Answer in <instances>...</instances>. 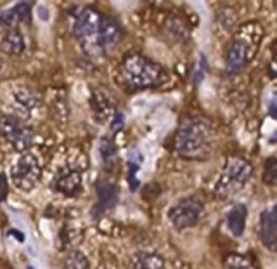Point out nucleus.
Segmentation results:
<instances>
[{"instance_id": "obj_17", "label": "nucleus", "mask_w": 277, "mask_h": 269, "mask_svg": "<svg viewBox=\"0 0 277 269\" xmlns=\"http://www.w3.org/2000/svg\"><path fill=\"white\" fill-rule=\"evenodd\" d=\"M0 49L11 56H19L23 54L26 49L24 37L19 30H11L2 35V40H0Z\"/></svg>"}, {"instance_id": "obj_1", "label": "nucleus", "mask_w": 277, "mask_h": 269, "mask_svg": "<svg viewBox=\"0 0 277 269\" xmlns=\"http://www.w3.org/2000/svg\"><path fill=\"white\" fill-rule=\"evenodd\" d=\"M215 130L212 123L199 117L186 118L180 123L173 139V148L186 160H206L212 155Z\"/></svg>"}, {"instance_id": "obj_27", "label": "nucleus", "mask_w": 277, "mask_h": 269, "mask_svg": "<svg viewBox=\"0 0 277 269\" xmlns=\"http://www.w3.org/2000/svg\"><path fill=\"white\" fill-rule=\"evenodd\" d=\"M2 66H4V61H2V57H0V72H2Z\"/></svg>"}, {"instance_id": "obj_22", "label": "nucleus", "mask_w": 277, "mask_h": 269, "mask_svg": "<svg viewBox=\"0 0 277 269\" xmlns=\"http://www.w3.org/2000/svg\"><path fill=\"white\" fill-rule=\"evenodd\" d=\"M129 183H130V189L132 191H137L139 181H135V174L139 172L140 165H142V155L137 151V149H132L129 153Z\"/></svg>"}, {"instance_id": "obj_21", "label": "nucleus", "mask_w": 277, "mask_h": 269, "mask_svg": "<svg viewBox=\"0 0 277 269\" xmlns=\"http://www.w3.org/2000/svg\"><path fill=\"white\" fill-rule=\"evenodd\" d=\"M63 269H90V261L80 250H69L63 259Z\"/></svg>"}, {"instance_id": "obj_4", "label": "nucleus", "mask_w": 277, "mask_h": 269, "mask_svg": "<svg viewBox=\"0 0 277 269\" xmlns=\"http://www.w3.org/2000/svg\"><path fill=\"white\" fill-rule=\"evenodd\" d=\"M253 177V165L241 156H231L225 163L220 179L215 184V195L218 198H227L246 186Z\"/></svg>"}, {"instance_id": "obj_25", "label": "nucleus", "mask_w": 277, "mask_h": 269, "mask_svg": "<svg viewBox=\"0 0 277 269\" xmlns=\"http://www.w3.org/2000/svg\"><path fill=\"white\" fill-rule=\"evenodd\" d=\"M109 125H111V129L114 132H120L123 129V125H125V117H123L120 111H116L114 117L111 118V122H109Z\"/></svg>"}, {"instance_id": "obj_28", "label": "nucleus", "mask_w": 277, "mask_h": 269, "mask_svg": "<svg viewBox=\"0 0 277 269\" xmlns=\"http://www.w3.org/2000/svg\"><path fill=\"white\" fill-rule=\"evenodd\" d=\"M28 269H35V267H32V266H30V267H28Z\"/></svg>"}, {"instance_id": "obj_7", "label": "nucleus", "mask_w": 277, "mask_h": 269, "mask_svg": "<svg viewBox=\"0 0 277 269\" xmlns=\"http://www.w3.org/2000/svg\"><path fill=\"white\" fill-rule=\"evenodd\" d=\"M205 212V204L197 196H186L168 210V219L177 229L194 228Z\"/></svg>"}, {"instance_id": "obj_6", "label": "nucleus", "mask_w": 277, "mask_h": 269, "mask_svg": "<svg viewBox=\"0 0 277 269\" xmlns=\"http://www.w3.org/2000/svg\"><path fill=\"white\" fill-rule=\"evenodd\" d=\"M0 138L6 141L12 149L19 153H26L32 148L35 134L19 118L6 115V117H0Z\"/></svg>"}, {"instance_id": "obj_9", "label": "nucleus", "mask_w": 277, "mask_h": 269, "mask_svg": "<svg viewBox=\"0 0 277 269\" xmlns=\"http://www.w3.org/2000/svg\"><path fill=\"white\" fill-rule=\"evenodd\" d=\"M121 26L116 23L111 17L103 16L100 19V26H99V32L95 35V40H94V49L92 52L94 54H106L108 51H113L114 47L118 46L121 38Z\"/></svg>"}, {"instance_id": "obj_16", "label": "nucleus", "mask_w": 277, "mask_h": 269, "mask_svg": "<svg viewBox=\"0 0 277 269\" xmlns=\"http://www.w3.org/2000/svg\"><path fill=\"white\" fill-rule=\"evenodd\" d=\"M130 269H166V262L156 252H137L132 257Z\"/></svg>"}, {"instance_id": "obj_8", "label": "nucleus", "mask_w": 277, "mask_h": 269, "mask_svg": "<svg viewBox=\"0 0 277 269\" xmlns=\"http://www.w3.org/2000/svg\"><path fill=\"white\" fill-rule=\"evenodd\" d=\"M100 19H103V14L99 11H95L94 7L82 9L80 14L74 19V26H73L74 38L89 52H92V49H94V40L95 35L99 32Z\"/></svg>"}, {"instance_id": "obj_23", "label": "nucleus", "mask_w": 277, "mask_h": 269, "mask_svg": "<svg viewBox=\"0 0 277 269\" xmlns=\"http://www.w3.org/2000/svg\"><path fill=\"white\" fill-rule=\"evenodd\" d=\"M263 183L269 186H275L277 183V158L270 156L265 162V172H263Z\"/></svg>"}, {"instance_id": "obj_13", "label": "nucleus", "mask_w": 277, "mask_h": 269, "mask_svg": "<svg viewBox=\"0 0 277 269\" xmlns=\"http://www.w3.org/2000/svg\"><path fill=\"white\" fill-rule=\"evenodd\" d=\"M258 233H260V240L263 246L275 252L277 250V207L272 205L270 209H265L260 214V226H258Z\"/></svg>"}, {"instance_id": "obj_10", "label": "nucleus", "mask_w": 277, "mask_h": 269, "mask_svg": "<svg viewBox=\"0 0 277 269\" xmlns=\"http://www.w3.org/2000/svg\"><path fill=\"white\" fill-rule=\"evenodd\" d=\"M52 188L64 196H71V198L80 196V193L83 191L82 172L77 169H71V167L61 169L54 175V179H52Z\"/></svg>"}, {"instance_id": "obj_2", "label": "nucleus", "mask_w": 277, "mask_h": 269, "mask_svg": "<svg viewBox=\"0 0 277 269\" xmlns=\"http://www.w3.org/2000/svg\"><path fill=\"white\" fill-rule=\"evenodd\" d=\"M120 83L127 91H144L163 85L168 73L160 64L142 54H130L120 64Z\"/></svg>"}, {"instance_id": "obj_20", "label": "nucleus", "mask_w": 277, "mask_h": 269, "mask_svg": "<svg viewBox=\"0 0 277 269\" xmlns=\"http://www.w3.org/2000/svg\"><path fill=\"white\" fill-rule=\"evenodd\" d=\"M223 269H258V266L251 255L231 254L223 261Z\"/></svg>"}, {"instance_id": "obj_24", "label": "nucleus", "mask_w": 277, "mask_h": 269, "mask_svg": "<svg viewBox=\"0 0 277 269\" xmlns=\"http://www.w3.org/2000/svg\"><path fill=\"white\" fill-rule=\"evenodd\" d=\"M208 72V64H206V57L201 54L199 56V63H197V68H196V72H194V77H192V82L196 83H199L201 80L205 78V73Z\"/></svg>"}, {"instance_id": "obj_12", "label": "nucleus", "mask_w": 277, "mask_h": 269, "mask_svg": "<svg viewBox=\"0 0 277 269\" xmlns=\"http://www.w3.org/2000/svg\"><path fill=\"white\" fill-rule=\"evenodd\" d=\"M32 17V4L19 2L14 7L0 12V32L2 35L11 30H19L21 23H30Z\"/></svg>"}, {"instance_id": "obj_26", "label": "nucleus", "mask_w": 277, "mask_h": 269, "mask_svg": "<svg viewBox=\"0 0 277 269\" xmlns=\"http://www.w3.org/2000/svg\"><path fill=\"white\" fill-rule=\"evenodd\" d=\"M7 195H9L7 177H6V174H2V172H0V204L7 200Z\"/></svg>"}, {"instance_id": "obj_11", "label": "nucleus", "mask_w": 277, "mask_h": 269, "mask_svg": "<svg viewBox=\"0 0 277 269\" xmlns=\"http://www.w3.org/2000/svg\"><path fill=\"white\" fill-rule=\"evenodd\" d=\"M95 193H97V204H95L92 214H94V217L99 219L100 215L109 212L116 205L118 188L116 184L108 179H97L95 181Z\"/></svg>"}, {"instance_id": "obj_15", "label": "nucleus", "mask_w": 277, "mask_h": 269, "mask_svg": "<svg viewBox=\"0 0 277 269\" xmlns=\"http://www.w3.org/2000/svg\"><path fill=\"white\" fill-rule=\"evenodd\" d=\"M246 219H248V209H246V205L236 204L231 207V210L227 212V217H225V224L232 236L236 238L243 236L246 229Z\"/></svg>"}, {"instance_id": "obj_19", "label": "nucleus", "mask_w": 277, "mask_h": 269, "mask_svg": "<svg viewBox=\"0 0 277 269\" xmlns=\"http://www.w3.org/2000/svg\"><path fill=\"white\" fill-rule=\"evenodd\" d=\"M99 153H100V160H103V167L106 170H113L114 165L118 162V149L116 144L111 138H103L99 144Z\"/></svg>"}, {"instance_id": "obj_14", "label": "nucleus", "mask_w": 277, "mask_h": 269, "mask_svg": "<svg viewBox=\"0 0 277 269\" xmlns=\"http://www.w3.org/2000/svg\"><path fill=\"white\" fill-rule=\"evenodd\" d=\"M90 108L94 113V118L97 122H111V118L116 113V106H114L113 99L109 98L104 91L94 89L90 96Z\"/></svg>"}, {"instance_id": "obj_5", "label": "nucleus", "mask_w": 277, "mask_h": 269, "mask_svg": "<svg viewBox=\"0 0 277 269\" xmlns=\"http://www.w3.org/2000/svg\"><path fill=\"white\" fill-rule=\"evenodd\" d=\"M42 177V162L35 153L26 151L12 163L11 181L21 191H32Z\"/></svg>"}, {"instance_id": "obj_18", "label": "nucleus", "mask_w": 277, "mask_h": 269, "mask_svg": "<svg viewBox=\"0 0 277 269\" xmlns=\"http://www.w3.org/2000/svg\"><path fill=\"white\" fill-rule=\"evenodd\" d=\"M12 98H14V101L19 106H23L24 109H28V111L40 106V98H38V94L26 85L12 87Z\"/></svg>"}, {"instance_id": "obj_3", "label": "nucleus", "mask_w": 277, "mask_h": 269, "mask_svg": "<svg viewBox=\"0 0 277 269\" xmlns=\"http://www.w3.org/2000/svg\"><path fill=\"white\" fill-rule=\"evenodd\" d=\"M255 25H244L239 30V33L231 40L225 54V73L229 77H234L239 72H243L246 64L251 61V57L257 52L258 40H260V30L257 33H251Z\"/></svg>"}]
</instances>
